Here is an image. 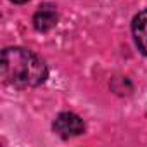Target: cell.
I'll use <instances>...</instances> for the list:
<instances>
[{"instance_id": "5b68a950", "label": "cell", "mask_w": 147, "mask_h": 147, "mask_svg": "<svg viewBox=\"0 0 147 147\" xmlns=\"http://www.w3.org/2000/svg\"><path fill=\"white\" fill-rule=\"evenodd\" d=\"M12 4H24V2H28V0H11Z\"/></svg>"}, {"instance_id": "7a4b0ae2", "label": "cell", "mask_w": 147, "mask_h": 147, "mask_svg": "<svg viewBox=\"0 0 147 147\" xmlns=\"http://www.w3.org/2000/svg\"><path fill=\"white\" fill-rule=\"evenodd\" d=\"M52 128L61 138L78 137V135H82L85 131V121L75 113H61L54 119Z\"/></svg>"}, {"instance_id": "6da1fadb", "label": "cell", "mask_w": 147, "mask_h": 147, "mask_svg": "<svg viewBox=\"0 0 147 147\" xmlns=\"http://www.w3.org/2000/svg\"><path fill=\"white\" fill-rule=\"evenodd\" d=\"M2 76L16 88H28L42 85L49 69L40 55L23 47H7L2 52Z\"/></svg>"}, {"instance_id": "3957f363", "label": "cell", "mask_w": 147, "mask_h": 147, "mask_svg": "<svg viewBox=\"0 0 147 147\" xmlns=\"http://www.w3.org/2000/svg\"><path fill=\"white\" fill-rule=\"evenodd\" d=\"M55 24H57V7L54 4H42L33 16L35 30L40 33H47Z\"/></svg>"}, {"instance_id": "277c9868", "label": "cell", "mask_w": 147, "mask_h": 147, "mask_svg": "<svg viewBox=\"0 0 147 147\" xmlns=\"http://www.w3.org/2000/svg\"><path fill=\"white\" fill-rule=\"evenodd\" d=\"M131 31L138 50L147 55V9L138 12L131 21Z\"/></svg>"}]
</instances>
